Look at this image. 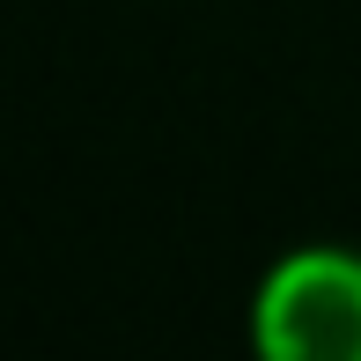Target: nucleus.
<instances>
[{
	"mask_svg": "<svg viewBox=\"0 0 361 361\" xmlns=\"http://www.w3.org/2000/svg\"><path fill=\"white\" fill-rule=\"evenodd\" d=\"M251 347L266 361H361V251L354 243H295L258 273Z\"/></svg>",
	"mask_w": 361,
	"mask_h": 361,
	"instance_id": "f257e3e1",
	"label": "nucleus"
}]
</instances>
